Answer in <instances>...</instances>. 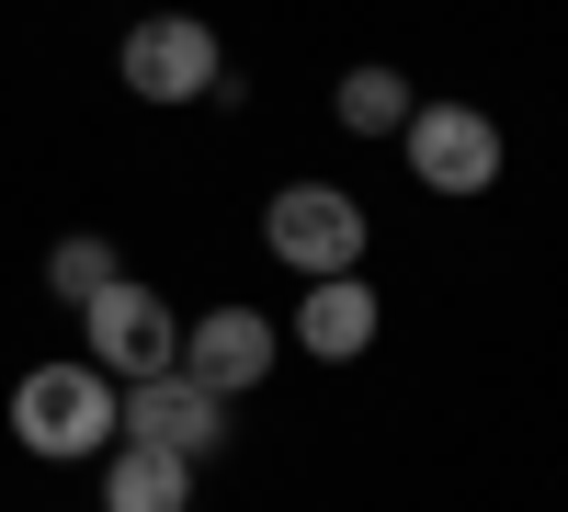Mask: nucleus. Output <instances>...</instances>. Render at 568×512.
Segmentation results:
<instances>
[{
    "mask_svg": "<svg viewBox=\"0 0 568 512\" xmlns=\"http://www.w3.org/2000/svg\"><path fill=\"white\" fill-rule=\"evenodd\" d=\"M114 410H125V388H114L91 353L34 364V377L12 388V444L45 455V468H69V455H103V444H114Z\"/></svg>",
    "mask_w": 568,
    "mask_h": 512,
    "instance_id": "nucleus-1",
    "label": "nucleus"
},
{
    "mask_svg": "<svg viewBox=\"0 0 568 512\" xmlns=\"http://www.w3.org/2000/svg\"><path fill=\"white\" fill-rule=\"evenodd\" d=\"M375 240L364 194H342V182H284V194L262 205V251L296 273V285H318V273H353Z\"/></svg>",
    "mask_w": 568,
    "mask_h": 512,
    "instance_id": "nucleus-2",
    "label": "nucleus"
},
{
    "mask_svg": "<svg viewBox=\"0 0 568 512\" xmlns=\"http://www.w3.org/2000/svg\"><path fill=\"white\" fill-rule=\"evenodd\" d=\"M80 342H91V364H103L114 388L171 377V364H182V308H171L160 285H136V273H114V285L80 308Z\"/></svg>",
    "mask_w": 568,
    "mask_h": 512,
    "instance_id": "nucleus-3",
    "label": "nucleus"
},
{
    "mask_svg": "<svg viewBox=\"0 0 568 512\" xmlns=\"http://www.w3.org/2000/svg\"><path fill=\"white\" fill-rule=\"evenodd\" d=\"M398 149H409V182H420V194H444V205H478L489 182H500V126H489L478 103H409Z\"/></svg>",
    "mask_w": 568,
    "mask_h": 512,
    "instance_id": "nucleus-4",
    "label": "nucleus"
},
{
    "mask_svg": "<svg viewBox=\"0 0 568 512\" xmlns=\"http://www.w3.org/2000/svg\"><path fill=\"white\" fill-rule=\"evenodd\" d=\"M114 80L136 91V103H205V91L227 80V46H216V23H194V12H149V23H125Z\"/></svg>",
    "mask_w": 568,
    "mask_h": 512,
    "instance_id": "nucleus-5",
    "label": "nucleus"
},
{
    "mask_svg": "<svg viewBox=\"0 0 568 512\" xmlns=\"http://www.w3.org/2000/svg\"><path fill=\"white\" fill-rule=\"evenodd\" d=\"M114 444H160V455H182V468H205V455L227 444V399H205L194 377H136L125 388V410H114Z\"/></svg>",
    "mask_w": 568,
    "mask_h": 512,
    "instance_id": "nucleus-6",
    "label": "nucleus"
},
{
    "mask_svg": "<svg viewBox=\"0 0 568 512\" xmlns=\"http://www.w3.org/2000/svg\"><path fill=\"white\" fill-rule=\"evenodd\" d=\"M182 377H194L205 399H251L273 377V319L262 308H205L182 319Z\"/></svg>",
    "mask_w": 568,
    "mask_h": 512,
    "instance_id": "nucleus-7",
    "label": "nucleus"
},
{
    "mask_svg": "<svg viewBox=\"0 0 568 512\" xmlns=\"http://www.w3.org/2000/svg\"><path fill=\"white\" fill-rule=\"evenodd\" d=\"M375 331H387V308H375L364 273H318V285L296 297V353H318V364H364Z\"/></svg>",
    "mask_w": 568,
    "mask_h": 512,
    "instance_id": "nucleus-8",
    "label": "nucleus"
},
{
    "mask_svg": "<svg viewBox=\"0 0 568 512\" xmlns=\"http://www.w3.org/2000/svg\"><path fill=\"white\" fill-rule=\"evenodd\" d=\"M103 512H194V468L160 444H103Z\"/></svg>",
    "mask_w": 568,
    "mask_h": 512,
    "instance_id": "nucleus-9",
    "label": "nucleus"
},
{
    "mask_svg": "<svg viewBox=\"0 0 568 512\" xmlns=\"http://www.w3.org/2000/svg\"><path fill=\"white\" fill-rule=\"evenodd\" d=\"M409 69H387V58H364V69H342L329 80V114H342V137H398L409 126Z\"/></svg>",
    "mask_w": 568,
    "mask_h": 512,
    "instance_id": "nucleus-10",
    "label": "nucleus"
},
{
    "mask_svg": "<svg viewBox=\"0 0 568 512\" xmlns=\"http://www.w3.org/2000/svg\"><path fill=\"white\" fill-rule=\"evenodd\" d=\"M114 273H125V262H114V240H91V228H69V240L45 251V285H58L69 308H91V297L114 285Z\"/></svg>",
    "mask_w": 568,
    "mask_h": 512,
    "instance_id": "nucleus-11",
    "label": "nucleus"
}]
</instances>
